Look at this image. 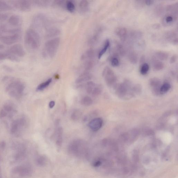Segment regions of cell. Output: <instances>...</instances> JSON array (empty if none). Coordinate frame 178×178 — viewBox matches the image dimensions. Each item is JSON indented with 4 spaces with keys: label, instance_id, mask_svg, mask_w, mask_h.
<instances>
[{
    "label": "cell",
    "instance_id": "1",
    "mask_svg": "<svg viewBox=\"0 0 178 178\" xmlns=\"http://www.w3.org/2000/svg\"><path fill=\"white\" fill-rule=\"evenodd\" d=\"M41 39L38 33L32 29H29L26 32L25 37V43L29 49L35 50L40 46Z\"/></svg>",
    "mask_w": 178,
    "mask_h": 178
},
{
    "label": "cell",
    "instance_id": "2",
    "mask_svg": "<svg viewBox=\"0 0 178 178\" xmlns=\"http://www.w3.org/2000/svg\"><path fill=\"white\" fill-rule=\"evenodd\" d=\"M69 150L72 154L79 157H86L89 152L84 142L76 140L71 142L69 146Z\"/></svg>",
    "mask_w": 178,
    "mask_h": 178
},
{
    "label": "cell",
    "instance_id": "3",
    "mask_svg": "<svg viewBox=\"0 0 178 178\" xmlns=\"http://www.w3.org/2000/svg\"><path fill=\"white\" fill-rule=\"evenodd\" d=\"M32 173V168L29 165H20L14 167L11 171V178H26Z\"/></svg>",
    "mask_w": 178,
    "mask_h": 178
},
{
    "label": "cell",
    "instance_id": "4",
    "mask_svg": "<svg viewBox=\"0 0 178 178\" xmlns=\"http://www.w3.org/2000/svg\"><path fill=\"white\" fill-rule=\"evenodd\" d=\"M60 39L55 38L47 41L45 44L43 50L44 56L53 58L56 53L60 45Z\"/></svg>",
    "mask_w": 178,
    "mask_h": 178
},
{
    "label": "cell",
    "instance_id": "5",
    "mask_svg": "<svg viewBox=\"0 0 178 178\" xmlns=\"http://www.w3.org/2000/svg\"><path fill=\"white\" fill-rule=\"evenodd\" d=\"M10 35L0 36V41L7 45H12L17 42L20 39V33L10 34Z\"/></svg>",
    "mask_w": 178,
    "mask_h": 178
},
{
    "label": "cell",
    "instance_id": "6",
    "mask_svg": "<svg viewBox=\"0 0 178 178\" xmlns=\"http://www.w3.org/2000/svg\"><path fill=\"white\" fill-rule=\"evenodd\" d=\"M103 75L107 84L110 85L115 82L116 77L113 70L108 67L105 68L103 72Z\"/></svg>",
    "mask_w": 178,
    "mask_h": 178
},
{
    "label": "cell",
    "instance_id": "7",
    "mask_svg": "<svg viewBox=\"0 0 178 178\" xmlns=\"http://www.w3.org/2000/svg\"><path fill=\"white\" fill-rule=\"evenodd\" d=\"M13 3L15 8L23 11H28L32 7V4L27 1H17Z\"/></svg>",
    "mask_w": 178,
    "mask_h": 178
},
{
    "label": "cell",
    "instance_id": "8",
    "mask_svg": "<svg viewBox=\"0 0 178 178\" xmlns=\"http://www.w3.org/2000/svg\"><path fill=\"white\" fill-rule=\"evenodd\" d=\"M10 53L17 57H22L25 56V52L20 44H15L11 47Z\"/></svg>",
    "mask_w": 178,
    "mask_h": 178
},
{
    "label": "cell",
    "instance_id": "9",
    "mask_svg": "<svg viewBox=\"0 0 178 178\" xmlns=\"http://www.w3.org/2000/svg\"><path fill=\"white\" fill-rule=\"evenodd\" d=\"M103 123V121L100 118H96L92 120L89 122V126L92 130L96 131L101 128Z\"/></svg>",
    "mask_w": 178,
    "mask_h": 178
},
{
    "label": "cell",
    "instance_id": "10",
    "mask_svg": "<svg viewBox=\"0 0 178 178\" xmlns=\"http://www.w3.org/2000/svg\"><path fill=\"white\" fill-rule=\"evenodd\" d=\"M92 78V74L89 72L86 71L82 74L76 79V83H80L83 82H86L91 80Z\"/></svg>",
    "mask_w": 178,
    "mask_h": 178
},
{
    "label": "cell",
    "instance_id": "11",
    "mask_svg": "<svg viewBox=\"0 0 178 178\" xmlns=\"http://www.w3.org/2000/svg\"><path fill=\"white\" fill-rule=\"evenodd\" d=\"M26 153L23 149H19L14 155V159L15 162H20L25 159L26 157Z\"/></svg>",
    "mask_w": 178,
    "mask_h": 178
},
{
    "label": "cell",
    "instance_id": "12",
    "mask_svg": "<svg viewBox=\"0 0 178 178\" xmlns=\"http://www.w3.org/2000/svg\"><path fill=\"white\" fill-rule=\"evenodd\" d=\"M8 22L11 25L17 27L21 25L22 20L18 15H14L10 17Z\"/></svg>",
    "mask_w": 178,
    "mask_h": 178
},
{
    "label": "cell",
    "instance_id": "13",
    "mask_svg": "<svg viewBox=\"0 0 178 178\" xmlns=\"http://www.w3.org/2000/svg\"><path fill=\"white\" fill-rule=\"evenodd\" d=\"M152 64L153 69L155 71H159L163 69L164 67V63L156 58L153 59Z\"/></svg>",
    "mask_w": 178,
    "mask_h": 178
},
{
    "label": "cell",
    "instance_id": "14",
    "mask_svg": "<svg viewBox=\"0 0 178 178\" xmlns=\"http://www.w3.org/2000/svg\"><path fill=\"white\" fill-rule=\"evenodd\" d=\"M94 56H95V53L93 50H88L83 55L82 59L83 61L93 60Z\"/></svg>",
    "mask_w": 178,
    "mask_h": 178
},
{
    "label": "cell",
    "instance_id": "15",
    "mask_svg": "<svg viewBox=\"0 0 178 178\" xmlns=\"http://www.w3.org/2000/svg\"><path fill=\"white\" fill-rule=\"evenodd\" d=\"M115 33L120 38H123L126 36L127 34V30L125 27H120L116 29Z\"/></svg>",
    "mask_w": 178,
    "mask_h": 178
},
{
    "label": "cell",
    "instance_id": "16",
    "mask_svg": "<svg viewBox=\"0 0 178 178\" xmlns=\"http://www.w3.org/2000/svg\"><path fill=\"white\" fill-rule=\"evenodd\" d=\"M79 8H80V11L82 13L87 12L89 8V2L86 0L81 1L79 4Z\"/></svg>",
    "mask_w": 178,
    "mask_h": 178
},
{
    "label": "cell",
    "instance_id": "17",
    "mask_svg": "<svg viewBox=\"0 0 178 178\" xmlns=\"http://www.w3.org/2000/svg\"><path fill=\"white\" fill-rule=\"evenodd\" d=\"M63 130L62 127H59L57 131V139L56 143L58 146H61L62 142V135Z\"/></svg>",
    "mask_w": 178,
    "mask_h": 178
},
{
    "label": "cell",
    "instance_id": "18",
    "mask_svg": "<svg viewBox=\"0 0 178 178\" xmlns=\"http://www.w3.org/2000/svg\"><path fill=\"white\" fill-rule=\"evenodd\" d=\"M110 42L108 39L105 41L104 46L102 49L101 50L98 55V58L100 59L101 58L103 55L106 52L107 50L109 47Z\"/></svg>",
    "mask_w": 178,
    "mask_h": 178
},
{
    "label": "cell",
    "instance_id": "19",
    "mask_svg": "<svg viewBox=\"0 0 178 178\" xmlns=\"http://www.w3.org/2000/svg\"><path fill=\"white\" fill-rule=\"evenodd\" d=\"M81 103L83 106L89 107L93 103V101L91 98L89 96H85L81 101Z\"/></svg>",
    "mask_w": 178,
    "mask_h": 178
},
{
    "label": "cell",
    "instance_id": "20",
    "mask_svg": "<svg viewBox=\"0 0 178 178\" xmlns=\"http://www.w3.org/2000/svg\"><path fill=\"white\" fill-rule=\"evenodd\" d=\"M52 82V79L50 78L45 82L41 83L37 88V91H41L44 89L49 86Z\"/></svg>",
    "mask_w": 178,
    "mask_h": 178
},
{
    "label": "cell",
    "instance_id": "21",
    "mask_svg": "<svg viewBox=\"0 0 178 178\" xmlns=\"http://www.w3.org/2000/svg\"><path fill=\"white\" fill-rule=\"evenodd\" d=\"M156 56L159 60L162 61L166 60L168 57V54L167 52L161 51L157 52Z\"/></svg>",
    "mask_w": 178,
    "mask_h": 178
},
{
    "label": "cell",
    "instance_id": "22",
    "mask_svg": "<svg viewBox=\"0 0 178 178\" xmlns=\"http://www.w3.org/2000/svg\"><path fill=\"white\" fill-rule=\"evenodd\" d=\"M60 33V31L58 29L53 28L48 30L46 33V37H51L56 35H58Z\"/></svg>",
    "mask_w": 178,
    "mask_h": 178
},
{
    "label": "cell",
    "instance_id": "23",
    "mask_svg": "<svg viewBox=\"0 0 178 178\" xmlns=\"http://www.w3.org/2000/svg\"><path fill=\"white\" fill-rule=\"evenodd\" d=\"M65 6L67 10L70 12H74L75 11V6L71 1H68L66 2Z\"/></svg>",
    "mask_w": 178,
    "mask_h": 178
},
{
    "label": "cell",
    "instance_id": "24",
    "mask_svg": "<svg viewBox=\"0 0 178 178\" xmlns=\"http://www.w3.org/2000/svg\"><path fill=\"white\" fill-rule=\"evenodd\" d=\"M171 86L170 84L168 83H165L162 86L160 89V93L161 94H165L170 89Z\"/></svg>",
    "mask_w": 178,
    "mask_h": 178
},
{
    "label": "cell",
    "instance_id": "25",
    "mask_svg": "<svg viewBox=\"0 0 178 178\" xmlns=\"http://www.w3.org/2000/svg\"><path fill=\"white\" fill-rule=\"evenodd\" d=\"M82 113L80 110H75L71 115V118L74 121L78 120L82 116Z\"/></svg>",
    "mask_w": 178,
    "mask_h": 178
},
{
    "label": "cell",
    "instance_id": "26",
    "mask_svg": "<svg viewBox=\"0 0 178 178\" xmlns=\"http://www.w3.org/2000/svg\"><path fill=\"white\" fill-rule=\"evenodd\" d=\"M149 70V66L148 64L144 63L142 64L140 69V73L142 75H145L148 73Z\"/></svg>",
    "mask_w": 178,
    "mask_h": 178
},
{
    "label": "cell",
    "instance_id": "27",
    "mask_svg": "<svg viewBox=\"0 0 178 178\" xmlns=\"http://www.w3.org/2000/svg\"><path fill=\"white\" fill-rule=\"evenodd\" d=\"M95 85V83L93 82H88L86 86V92L87 93L89 94H92Z\"/></svg>",
    "mask_w": 178,
    "mask_h": 178
},
{
    "label": "cell",
    "instance_id": "28",
    "mask_svg": "<svg viewBox=\"0 0 178 178\" xmlns=\"http://www.w3.org/2000/svg\"><path fill=\"white\" fill-rule=\"evenodd\" d=\"M137 56L136 53L132 52L129 55V61L133 64H135L137 63Z\"/></svg>",
    "mask_w": 178,
    "mask_h": 178
},
{
    "label": "cell",
    "instance_id": "29",
    "mask_svg": "<svg viewBox=\"0 0 178 178\" xmlns=\"http://www.w3.org/2000/svg\"><path fill=\"white\" fill-rule=\"evenodd\" d=\"M102 91L101 87L100 85H95L92 93L94 96H97L99 95Z\"/></svg>",
    "mask_w": 178,
    "mask_h": 178
},
{
    "label": "cell",
    "instance_id": "30",
    "mask_svg": "<svg viewBox=\"0 0 178 178\" xmlns=\"http://www.w3.org/2000/svg\"><path fill=\"white\" fill-rule=\"evenodd\" d=\"M11 6L5 2L0 1V11L10 9Z\"/></svg>",
    "mask_w": 178,
    "mask_h": 178
},
{
    "label": "cell",
    "instance_id": "31",
    "mask_svg": "<svg viewBox=\"0 0 178 178\" xmlns=\"http://www.w3.org/2000/svg\"><path fill=\"white\" fill-rule=\"evenodd\" d=\"M111 65L113 67H117L119 65V61L117 57H113L111 58Z\"/></svg>",
    "mask_w": 178,
    "mask_h": 178
},
{
    "label": "cell",
    "instance_id": "32",
    "mask_svg": "<svg viewBox=\"0 0 178 178\" xmlns=\"http://www.w3.org/2000/svg\"><path fill=\"white\" fill-rule=\"evenodd\" d=\"M46 161L45 158L43 156L38 157L37 158V164L40 165H43L45 164Z\"/></svg>",
    "mask_w": 178,
    "mask_h": 178
},
{
    "label": "cell",
    "instance_id": "33",
    "mask_svg": "<svg viewBox=\"0 0 178 178\" xmlns=\"http://www.w3.org/2000/svg\"><path fill=\"white\" fill-rule=\"evenodd\" d=\"M117 49L120 55L122 56H124L125 53V51L122 46L120 44H118L117 45Z\"/></svg>",
    "mask_w": 178,
    "mask_h": 178
},
{
    "label": "cell",
    "instance_id": "34",
    "mask_svg": "<svg viewBox=\"0 0 178 178\" xmlns=\"http://www.w3.org/2000/svg\"><path fill=\"white\" fill-rule=\"evenodd\" d=\"M17 128H18V123H17V122L15 121L13 122L11 130L12 133H15L17 131Z\"/></svg>",
    "mask_w": 178,
    "mask_h": 178
},
{
    "label": "cell",
    "instance_id": "35",
    "mask_svg": "<svg viewBox=\"0 0 178 178\" xmlns=\"http://www.w3.org/2000/svg\"><path fill=\"white\" fill-rule=\"evenodd\" d=\"M35 2V4L36 5L39 6H44L47 5V1H36Z\"/></svg>",
    "mask_w": 178,
    "mask_h": 178
},
{
    "label": "cell",
    "instance_id": "36",
    "mask_svg": "<svg viewBox=\"0 0 178 178\" xmlns=\"http://www.w3.org/2000/svg\"><path fill=\"white\" fill-rule=\"evenodd\" d=\"M177 59V56L176 54L173 55V56H171L170 60V62L171 64L173 63L176 62Z\"/></svg>",
    "mask_w": 178,
    "mask_h": 178
},
{
    "label": "cell",
    "instance_id": "37",
    "mask_svg": "<svg viewBox=\"0 0 178 178\" xmlns=\"http://www.w3.org/2000/svg\"><path fill=\"white\" fill-rule=\"evenodd\" d=\"M4 109L6 111L10 112L12 111V107L10 104H5L4 106Z\"/></svg>",
    "mask_w": 178,
    "mask_h": 178
},
{
    "label": "cell",
    "instance_id": "38",
    "mask_svg": "<svg viewBox=\"0 0 178 178\" xmlns=\"http://www.w3.org/2000/svg\"><path fill=\"white\" fill-rule=\"evenodd\" d=\"M173 17L171 15H168L166 17L165 21L167 23H170L173 20Z\"/></svg>",
    "mask_w": 178,
    "mask_h": 178
},
{
    "label": "cell",
    "instance_id": "39",
    "mask_svg": "<svg viewBox=\"0 0 178 178\" xmlns=\"http://www.w3.org/2000/svg\"><path fill=\"white\" fill-rule=\"evenodd\" d=\"M7 115V113L5 110H2L0 111V118H3L5 117Z\"/></svg>",
    "mask_w": 178,
    "mask_h": 178
},
{
    "label": "cell",
    "instance_id": "40",
    "mask_svg": "<svg viewBox=\"0 0 178 178\" xmlns=\"http://www.w3.org/2000/svg\"><path fill=\"white\" fill-rule=\"evenodd\" d=\"M7 17V15L5 14H0V21L5 20Z\"/></svg>",
    "mask_w": 178,
    "mask_h": 178
},
{
    "label": "cell",
    "instance_id": "41",
    "mask_svg": "<svg viewBox=\"0 0 178 178\" xmlns=\"http://www.w3.org/2000/svg\"><path fill=\"white\" fill-rule=\"evenodd\" d=\"M55 102L54 101H50L49 104V107L50 108V109H52L53 108V107L55 106Z\"/></svg>",
    "mask_w": 178,
    "mask_h": 178
},
{
    "label": "cell",
    "instance_id": "42",
    "mask_svg": "<svg viewBox=\"0 0 178 178\" xmlns=\"http://www.w3.org/2000/svg\"><path fill=\"white\" fill-rule=\"evenodd\" d=\"M154 1H145V3L147 5H150L152 4Z\"/></svg>",
    "mask_w": 178,
    "mask_h": 178
},
{
    "label": "cell",
    "instance_id": "43",
    "mask_svg": "<svg viewBox=\"0 0 178 178\" xmlns=\"http://www.w3.org/2000/svg\"><path fill=\"white\" fill-rule=\"evenodd\" d=\"M144 60H145V57L144 56H142L141 57V59H140V62L142 64H143L144 63H143L144 61Z\"/></svg>",
    "mask_w": 178,
    "mask_h": 178
},
{
    "label": "cell",
    "instance_id": "44",
    "mask_svg": "<svg viewBox=\"0 0 178 178\" xmlns=\"http://www.w3.org/2000/svg\"><path fill=\"white\" fill-rule=\"evenodd\" d=\"M5 143H4V142H2L1 144V148L2 149L4 148H5Z\"/></svg>",
    "mask_w": 178,
    "mask_h": 178
},
{
    "label": "cell",
    "instance_id": "45",
    "mask_svg": "<svg viewBox=\"0 0 178 178\" xmlns=\"http://www.w3.org/2000/svg\"><path fill=\"white\" fill-rule=\"evenodd\" d=\"M3 27L0 28V32H2V31H3Z\"/></svg>",
    "mask_w": 178,
    "mask_h": 178
}]
</instances>
